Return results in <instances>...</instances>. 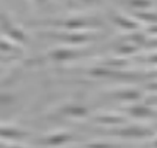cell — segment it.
I'll use <instances>...</instances> for the list:
<instances>
[{
  "mask_svg": "<svg viewBox=\"0 0 157 148\" xmlns=\"http://www.w3.org/2000/svg\"><path fill=\"white\" fill-rule=\"evenodd\" d=\"M72 138V135L71 134H66V132H63V134H53V135H47V136H44L43 138V141L41 144H46V145H60L63 142L69 141Z\"/></svg>",
  "mask_w": 157,
  "mask_h": 148,
  "instance_id": "cell-1",
  "label": "cell"
},
{
  "mask_svg": "<svg viewBox=\"0 0 157 148\" xmlns=\"http://www.w3.org/2000/svg\"><path fill=\"white\" fill-rule=\"evenodd\" d=\"M6 148H22V147H6Z\"/></svg>",
  "mask_w": 157,
  "mask_h": 148,
  "instance_id": "cell-2",
  "label": "cell"
},
{
  "mask_svg": "<svg viewBox=\"0 0 157 148\" xmlns=\"http://www.w3.org/2000/svg\"><path fill=\"white\" fill-rule=\"evenodd\" d=\"M154 145H156V147H157V141H156V142H154Z\"/></svg>",
  "mask_w": 157,
  "mask_h": 148,
  "instance_id": "cell-3",
  "label": "cell"
}]
</instances>
